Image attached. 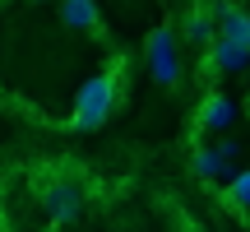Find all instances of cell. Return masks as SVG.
<instances>
[{"label":"cell","mask_w":250,"mask_h":232,"mask_svg":"<svg viewBox=\"0 0 250 232\" xmlns=\"http://www.w3.org/2000/svg\"><path fill=\"white\" fill-rule=\"evenodd\" d=\"M213 33H218V28H213V5H208V0H199V5L181 19V42L208 46V42H213Z\"/></svg>","instance_id":"10"},{"label":"cell","mask_w":250,"mask_h":232,"mask_svg":"<svg viewBox=\"0 0 250 232\" xmlns=\"http://www.w3.org/2000/svg\"><path fill=\"white\" fill-rule=\"evenodd\" d=\"M232 167H236V162L227 158L218 144H195V149H190V172H195L199 181H208V186H218Z\"/></svg>","instance_id":"9"},{"label":"cell","mask_w":250,"mask_h":232,"mask_svg":"<svg viewBox=\"0 0 250 232\" xmlns=\"http://www.w3.org/2000/svg\"><path fill=\"white\" fill-rule=\"evenodd\" d=\"M213 5V28L218 37H232V42L250 46V9L236 5V0H208Z\"/></svg>","instance_id":"7"},{"label":"cell","mask_w":250,"mask_h":232,"mask_svg":"<svg viewBox=\"0 0 250 232\" xmlns=\"http://www.w3.org/2000/svg\"><path fill=\"white\" fill-rule=\"evenodd\" d=\"M204 51V79H223V74H236V70H246L250 65V46H241V42H232V37H218L213 33V42L208 46H199Z\"/></svg>","instance_id":"5"},{"label":"cell","mask_w":250,"mask_h":232,"mask_svg":"<svg viewBox=\"0 0 250 232\" xmlns=\"http://www.w3.org/2000/svg\"><path fill=\"white\" fill-rule=\"evenodd\" d=\"M83 205H88V195H83L79 181H70V177L42 181V209H46V218H51V228L79 223V218H83Z\"/></svg>","instance_id":"3"},{"label":"cell","mask_w":250,"mask_h":232,"mask_svg":"<svg viewBox=\"0 0 250 232\" xmlns=\"http://www.w3.org/2000/svg\"><path fill=\"white\" fill-rule=\"evenodd\" d=\"M61 23L70 28V33H83V37H98V42H107V19H102L98 0H61Z\"/></svg>","instance_id":"6"},{"label":"cell","mask_w":250,"mask_h":232,"mask_svg":"<svg viewBox=\"0 0 250 232\" xmlns=\"http://www.w3.org/2000/svg\"><path fill=\"white\" fill-rule=\"evenodd\" d=\"M213 190H218V205H223L227 214H236V218L250 214V167H232Z\"/></svg>","instance_id":"8"},{"label":"cell","mask_w":250,"mask_h":232,"mask_svg":"<svg viewBox=\"0 0 250 232\" xmlns=\"http://www.w3.org/2000/svg\"><path fill=\"white\" fill-rule=\"evenodd\" d=\"M246 223H250V214H246Z\"/></svg>","instance_id":"12"},{"label":"cell","mask_w":250,"mask_h":232,"mask_svg":"<svg viewBox=\"0 0 250 232\" xmlns=\"http://www.w3.org/2000/svg\"><path fill=\"white\" fill-rule=\"evenodd\" d=\"M121 93H125L121 61L107 65V70H98L93 79H83L79 93H74V107H70V130H74V135H93L98 125H107V116L116 112Z\"/></svg>","instance_id":"1"},{"label":"cell","mask_w":250,"mask_h":232,"mask_svg":"<svg viewBox=\"0 0 250 232\" xmlns=\"http://www.w3.org/2000/svg\"><path fill=\"white\" fill-rule=\"evenodd\" d=\"M144 65H148V74L162 89H176L181 84V33L171 23L148 28V37H144Z\"/></svg>","instance_id":"2"},{"label":"cell","mask_w":250,"mask_h":232,"mask_svg":"<svg viewBox=\"0 0 250 232\" xmlns=\"http://www.w3.org/2000/svg\"><path fill=\"white\" fill-rule=\"evenodd\" d=\"M236 116H241V107L232 102V93L208 89L204 98H199L195 116H190V130H195V139H213V135L232 130V125H236Z\"/></svg>","instance_id":"4"},{"label":"cell","mask_w":250,"mask_h":232,"mask_svg":"<svg viewBox=\"0 0 250 232\" xmlns=\"http://www.w3.org/2000/svg\"><path fill=\"white\" fill-rule=\"evenodd\" d=\"M190 232H208V228H190Z\"/></svg>","instance_id":"11"}]
</instances>
